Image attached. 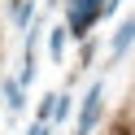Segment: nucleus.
Masks as SVG:
<instances>
[{
    "mask_svg": "<svg viewBox=\"0 0 135 135\" xmlns=\"http://www.w3.org/2000/svg\"><path fill=\"white\" fill-rule=\"evenodd\" d=\"M61 39H65V26H61V31H52V57H61Z\"/></svg>",
    "mask_w": 135,
    "mask_h": 135,
    "instance_id": "5",
    "label": "nucleus"
},
{
    "mask_svg": "<svg viewBox=\"0 0 135 135\" xmlns=\"http://www.w3.org/2000/svg\"><path fill=\"white\" fill-rule=\"evenodd\" d=\"M100 9H105V0H70V26H74V35H83V31L100 18Z\"/></svg>",
    "mask_w": 135,
    "mask_h": 135,
    "instance_id": "2",
    "label": "nucleus"
},
{
    "mask_svg": "<svg viewBox=\"0 0 135 135\" xmlns=\"http://www.w3.org/2000/svg\"><path fill=\"white\" fill-rule=\"evenodd\" d=\"M100 105H105V87H100V83H91L87 96H83V113H79L74 135H91V126H96V118H100Z\"/></svg>",
    "mask_w": 135,
    "mask_h": 135,
    "instance_id": "1",
    "label": "nucleus"
},
{
    "mask_svg": "<svg viewBox=\"0 0 135 135\" xmlns=\"http://www.w3.org/2000/svg\"><path fill=\"white\" fill-rule=\"evenodd\" d=\"M4 96H9V109H22V87H18V83H9Z\"/></svg>",
    "mask_w": 135,
    "mask_h": 135,
    "instance_id": "4",
    "label": "nucleus"
},
{
    "mask_svg": "<svg viewBox=\"0 0 135 135\" xmlns=\"http://www.w3.org/2000/svg\"><path fill=\"white\" fill-rule=\"evenodd\" d=\"M131 44H135V13L122 22V26H118V35H113V57H122Z\"/></svg>",
    "mask_w": 135,
    "mask_h": 135,
    "instance_id": "3",
    "label": "nucleus"
}]
</instances>
